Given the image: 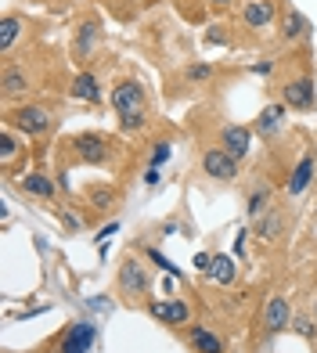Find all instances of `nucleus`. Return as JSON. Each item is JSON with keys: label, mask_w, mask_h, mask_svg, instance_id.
Wrapping results in <instances>:
<instances>
[{"label": "nucleus", "mask_w": 317, "mask_h": 353, "mask_svg": "<svg viewBox=\"0 0 317 353\" xmlns=\"http://www.w3.org/2000/svg\"><path fill=\"white\" fill-rule=\"evenodd\" d=\"M292 328L303 335V339H317V321H310V317H292Z\"/></svg>", "instance_id": "cd10ccee"}, {"label": "nucleus", "mask_w": 317, "mask_h": 353, "mask_svg": "<svg viewBox=\"0 0 317 353\" xmlns=\"http://www.w3.org/2000/svg\"><path fill=\"white\" fill-rule=\"evenodd\" d=\"M145 105H148V94L141 79H119L112 87V108L119 119H130V116H145Z\"/></svg>", "instance_id": "7ed1b4c3"}, {"label": "nucleus", "mask_w": 317, "mask_h": 353, "mask_svg": "<svg viewBox=\"0 0 317 353\" xmlns=\"http://www.w3.org/2000/svg\"><path fill=\"white\" fill-rule=\"evenodd\" d=\"M98 37H101V26H98V19L79 22V29H76V40H72V58H76V61H83V58L94 51V43H98Z\"/></svg>", "instance_id": "9b49d317"}, {"label": "nucleus", "mask_w": 317, "mask_h": 353, "mask_svg": "<svg viewBox=\"0 0 317 353\" xmlns=\"http://www.w3.org/2000/svg\"><path fill=\"white\" fill-rule=\"evenodd\" d=\"M278 19V0H249L242 4V22L249 29H263Z\"/></svg>", "instance_id": "1a4fd4ad"}, {"label": "nucleus", "mask_w": 317, "mask_h": 353, "mask_svg": "<svg viewBox=\"0 0 317 353\" xmlns=\"http://www.w3.org/2000/svg\"><path fill=\"white\" fill-rule=\"evenodd\" d=\"M281 123H285V105H267L256 116V134L260 137H274Z\"/></svg>", "instance_id": "6ab92c4d"}, {"label": "nucleus", "mask_w": 317, "mask_h": 353, "mask_svg": "<svg viewBox=\"0 0 317 353\" xmlns=\"http://www.w3.org/2000/svg\"><path fill=\"white\" fill-rule=\"evenodd\" d=\"M263 328L271 332V335L292 328V307H289V299H285V296H271V299H267V307H263Z\"/></svg>", "instance_id": "6e6552de"}, {"label": "nucleus", "mask_w": 317, "mask_h": 353, "mask_svg": "<svg viewBox=\"0 0 317 353\" xmlns=\"http://www.w3.org/2000/svg\"><path fill=\"white\" fill-rule=\"evenodd\" d=\"M213 281L216 285H231L234 274H238V267H234V256H213Z\"/></svg>", "instance_id": "5701e85b"}, {"label": "nucleus", "mask_w": 317, "mask_h": 353, "mask_svg": "<svg viewBox=\"0 0 317 353\" xmlns=\"http://www.w3.org/2000/svg\"><path fill=\"white\" fill-rule=\"evenodd\" d=\"M19 191H25V195H37L43 202H54V181L47 173H22L19 176Z\"/></svg>", "instance_id": "f8f14e48"}, {"label": "nucleus", "mask_w": 317, "mask_h": 353, "mask_svg": "<svg viewBox=\"0 0 317 353\" xmlns=\"http://www.w3.org/2000/svg\"><path fill=\"white\" fill-rule=\"evenodd\" d=\"M8 126L25 137H40L54 126V116L40 105H14V108H8Z\"/></svg>", "instance_id": "f03ea898"}, {"label": "nucleus", "mask_w": 317, "mask_h": 353, "mask_svg": "<svg viewBox=\"0 0 317 353\" xmlns=\"http://www.w3.org/2000/svg\"><path fill=\"white\" fill-rule=\"evenodd\" d=\"M187 343H192L198 353H227L224 343H220L209 328H192V332H187Z\"/></svg>", "instance_id": "4be33fe9"}, {"label": "nucleus", "mask_w": 317, "mask_h": 353, "mask_svg": "<svg viewBox=\"0 0 317 353\" xmlns=\"http://www.w3.org/2000/svg\"><path fill=\"white\" fill-rule=\"evenodd\" d=\"M220 148H227L234 159H245L249 155V130L245 126H224L220 130Z\"/></svg>", "instance_id": "4468645a"}, {"label": "nucleus", "mask_w": 317, "mask_h": 353, "mask_svg": "<svg viewBox=\"0 0 317 353\" xmlns=\"http://www.w3.org/2000/svg\"><path fill=\"white\" fill-rule=\"evenodd\" d=\"M29 90H33V76L19 61H8L4 72H0V94H4V105L14 108V101H25Z\"/></svg>", "instance_id": "39448f33"}, {"label": "nucleus", "mask_w": 317, "mask_h": 353, "mask_svg": "<svg viewBox=\"0 0 317 353\" xmlns=\"http://www.w3.org/2000/svg\"><path fill=\"white\" fill-rule=\"evenodd\" d=\"M181 4H192V0H181Z\"/></svg>", "instance_id": "c9c22d12"}, {"label": "nucleus", "mask_w": 317, "mask_h": 353, "mask_svg": "<svg viewBox=\"0 0 317 353\" xmlns=\"http://www.w3.org/2000/svg\"><path fill=\"white\" fill-rule=\"evenodd\" d=\"M69 94H72V98H79V101H87V105L101 101V87H98V79H94V72H79V76L72 79Z\"/></svg>", "instance_id": "f3484780"}, {"label": "nucleus", "mask_w": 317, "mask_h": 353, "mask_svg": "<svg viewBox=\"0 0 317 353\" xmlns=\"http://www.w3.org/2000/svg\"><path fill=\"white\" fill-rule=\"evenodd\" d=\"M314 321H317V303H314Z\"/></svg>", "instance_id": "f704fd0d"}, {"label": "nucleus", "mask_w": 317, "mask_h": 353, "mask_svg": "<svg viewBox=\"0 0 317 353\" xmlns=\"http://www.w3.org/2000/svg\"><path fill=\"white\" fill-rule=\"evenodd\" d=\"M227 353H234V350H227Z\"/></svg>", "instance_id": "e433bc0d"}, {"label": "nucleus", "mask_w": 317, "mask_h": 353, "mask_svg": "<svg viewBox=\"0 0 317 353\" xmlns=\"http://www.w3.org/2000/svg\"><path fill=\"white\" fill-rule=\"evenodd\" d=\"M202 173L213 176V181H234L238 176V159L227 152V148H205L202 152Z\"/></svg>", "instance_id": "423d86ee"}, {"label": "nucleus", "mask_w": 317, "mask_h": 353, "mask_svg": "<svg viewBox=\"0 0 317 353\" xmlns=\"http://www.w3.org/2000/svg\"><path fill=\"white\" fill-rule=\"evenodd\" d=\"M281 37L285 40H307L310 37V26H307V19L296 8H285V14H281Z\"/></svg>", "instance_id": "dca6fc26"}, {"label": "nucleus", "mask_w": 317, "mask_h": 353, "mask_svg": "<svg viewBox=\"0 0 317 353\" xmlns=\"http://www.w3.org/2000/svg\"><path fill=\"white\" fill-rule=\"evenodd\" d=\"M271 69H274V61H260V65H252V72H260V76H267Z\"/></svg>", "instance_id": "473e14b6"}, {"label": "nucleus", "mask_w": 317, "mask_h": 353, "mask_svg": "<svg viewBox=\"0 0 317 353\" xmlns=\"http://www.w3.org/2000/svg\"><path fill=\"white\" fill-rule=\"evenodd\" d=\"M148 256H152V260H155L158 267H163V270H170V274H177V267H173V263L166 260V256H163V252H155V249H148Z\"/></svg>", "instance_id": "2f4dec72"}, {"label": "nucleus", "mask_w": 317, "mask_h": 353, "mask_svg": "<svg viewBox=\"0 0 317 353\" xmlns=\"http://www.w3.org/2000/svg\"><path fill=\"white\" fill-rule=\"evenodd\" d=\"M187 321H192V310H187V303H184V299H170V314H166V325L181 328V325H187Z\"/></svg>", "instance_id": "b1692460"}, {"label": "nucleus", "mask_w": 317, "mask_h": 353, "mask_svg": "<svg viewBox=\"0 0 317 353\" xmlns=\"http://www.w3.org/2000/svg\"><path fill=\"white\" fill-rule=\"evenodd\" d=\"M195 270H205V274H209V270H213V256L209 252H195Z\"/></svg>", "instance_id": "c756f323"}, {"label": "nucleus", "mask_w": 317, "mask_h": 353, "mask_svg": "<svg viewBox=\"0 0 317 353\" xmlns=\"http://www.w3.org/2000/svg\"><path fill=\"white\" fill-rule=\"evenodd\" d=\"M209 4H213V8H231L234 0H209Z\"/></svg>", "instance_id": "72a5a7b5"}, {"label": "nucleus", "mask_w": 317, "mask_h": 353, "mask_svg": "<svg viewBox=\"0 0 317 353\" xmlns=\"http://www.w3.org/2000/svg\"><path fill=\"white\" fill-rule=\"evenodd\" d=\"M69 148H72V155L79 159V163H87V166H108V159H112V141H108L105 134H94V130L76 134L69 141Z\"/></svg>", "instance_id": "20e7f679"}, {"label": "nucleus", "mask_w": 317, "mask_h": 353, "mask_svg": "<svg viewBox=\"0 0 317 353\" xmlns=\"http://www.w3.org/2000/svg\"><path fill=\"white\" fill-rule=\"evenodd\" d=\"M166 159H170V144H166V141H158V144H155V152H152V170H158V166L166 163Z\"/></svg>", "instance_id": "c85d7f7f"}, {"label": "nucleus", "mask_w": 317, "mask_h": 353, "mask_svg": "<svg viewBox=\"0 0 317 353\" xmlns=\"http://www.w3.org/2000/svg\"><path fill=\"white\" fill-rule=\"evenodd\" d=\"M271 199H274L271 184H267V181H260L256 188H249V195H245V213H249L252 220H260L267 210H271Z\"/></svg>", "instance_id": "ddd939ff"}, {"label": "nucleus", "mask_w": 317, "mask_h": 353, "mask_svg": "<svg viewBox=\"0 0 317 353\" xmlns=\"http://www.w3.org/2000/svg\"><path fill=\"white\" fill-rule=\"evenodd\" d=\"M184 76L192 79V83H205V79L213 76V65H209V61H198V65H187Z\"/></svg>", "instance_id": "a878e982"}, {"label": "nucleus", "mask_w": 317, "mask_h": 353, "mask_svg": "<svg viewBox=\"0 0 317 353\" xmlns=\"http://www.w3.org/2000/svg\"><path fill=\"white\" fill-rule=\"evenodd\" d=\"M87 199H90V205L98 213H108V210H116L119 205V188H112V184H94V188H87Z\"/></svg>", "instance_id": "a211bd4d"}, {"label": "nucleus", "mask_w": 317, "mask_h": 353, "mask_svg": "<svg viewBox=\"0 0 317 353\" xmlns=\"http://www.w3.org/2000/svg\"><path fill=\"white\" fill-rule=\"evenodd\" d=\"M54 213H58L61 223H65V231H69V234H79V231H83V220H76V216L65 210V205H54Z\"/></svg>", "instance_id": "bb28decb"}, {"label": "nucleus", "mask_w": 317, "mask_h": 353, "mask_svg": "<svg viewBox=\"0 0 317 353\" xmlns=\"http://www.w3.org/2000/svg\"><path fill=\"white\" fill-rule=\"evenodd\" d=\"M148 310H152V314H155L158 321H166V314H170V299H155Z\"/></svg>", "instance_id": "7c9ffc66"}, {"label": "nucleus", "mask_w": 317, "mask_h": 353, "mask_svg": "<svg viewBox=\"0 0 317 353\" xmlns=\"http://www.w3.org/2000/svg\"><path fill=\"white\" fill-rule=\"evenodd\" d=\"M281 105L285 108H296V112H310L314 105H317V94H314V79L310 76H299V79H292V83H285L281 87Z\"/></svg>", "instance_id": "0eeeda50"}, {"label": "nucleus", "mask_w": 317, "mask_h": 353, "mask_svg": "<svg viewBox=\"0 0 317 353\" xmlns=\"http://www.w3.org/2000/svg\"><path fill=\"white\" fill-rule=\"evenodd\" d=\"M14 155H19V137H14V130L8 126V130L0 134V159H4V163H11Z\"/></svg>", "instance_id": "393cba45"}, {"label": "nucleus", "mask_w": 317, "mask_h": 353, "mask_svg": "<svg viewBox=\"0 0 317 353\" xmlns=\"http://www.w3.org/2000/svg\"><path fill=\"white\" fill-rule=\"evenodd\" d=\"M90 343H94V325H90V321H79V325H72L65 332V339H61L58 353H87Z\"/></svg>", "instance_id": "9d476101"}, {"label": "nucleus", "mask_w": 317, "mask_h": 353, "mask_svg": "<svg viewBox=\"0 0 317 353\" xmlns=\"http://www.w3.org/2000/svg\"><path fill=\"white\" fill-rule=\"evenodd\" d=\"M22 29H25L22 14H4V22H0V54H11V47L19 43Z\"/></svg>", "instance_id": "2eb2a0df"}, {"label": "nucleus", "mask_w": 317, "mask_h": 353, "mask_svg": "<svg viewBox=\"0 0 317 353\" xmlns=\"http://www.w3.org/2000/svg\"><path fill=\"white\" fill-rule=\"evenodd\" d=\"M314 181V155H303L299 166L292 170V181H289V195H303Z\"/></svg>", "instance_id": "412c9836"}, {"label": "nucleus", "mask_w": 317, "mask_h": 353, "mask_svg": "<svg viewBox=\"0 0 317 353\" xmlns=\"http://www.w3.org/2000/svg\"><path fill=\"white\" fill-rule=\"evenodd\" d=\"M281 228H285V213H281V210H267V213L256 220V234L263 238V242H278Z\"/></svg>", "instance_id": "aec40b11"}, {"label": "nucleus", "mask_w": 317, "mask_h": 353, "mask_svg": "<svg viewBox=\"0 0 317 353\" xmlns=\"http://www.w3.org/2000/svg\"><path fill=\"white\" fill-rule=\"evenodd\" d=\"M116 288H119V296H123L126 307H141V303L148 299V292H152V274H148V267L141 263L137 256L126 252L123 260H119Z\"/></svg>", "instance_id": "f257e3e1"}]
</instances>
